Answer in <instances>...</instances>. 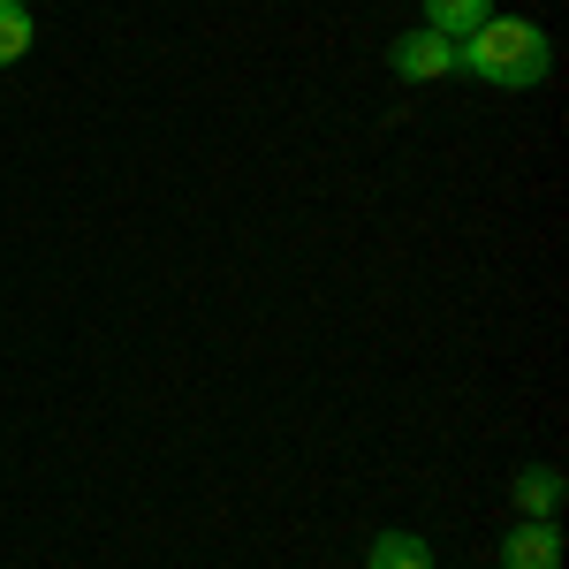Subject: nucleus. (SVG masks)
<instances>
[{
  "instance_id": "obj_1",
  "label": "nucleus",
  "mask_w": 569,
  "mask_h": 569,
  "mask_svg": "<svg viewBox=\"0 0 569 569\" xmlns=\"http://www.w3.org/2000/svg\"><path fill=\"white\" fill-rule=\"evenodd\" d=\"M547 61H555V46H547V31L539 23H509V16H486L471 39L456 46V69H471L479 84H493V91H525V84H539L547 77Z\"/></svg>"
},
{
  "instance_id": "obj_8",
  "label": "nucleus",
  "mask_w": 569,
  "mask_h": 569,
  "mask_svg": "<svg viewBox=\"0 0 569 569\" xmlns=\"http://www.w3.org/2000/svg\"><path fill=\"white\" fill-rule=\"evenodd\" d=\"M8 8H31V0H8Z\"/></svg>"
},
{
  "instance_id": "obj_5",
  "label": "nucleus",
  "mask_w": 569,
  "mask_h": 569,
  "mask_svg": "<svg viewBox=\"0 0 569 569\" xmlns=\"http://www.w3.org/2000/svg\"><path fill=\"white\" fill-rule=\"evenodd\" d=\"M365 569H433V547H426L418 531H380L372 555H365Z\"/></svg>"
},
{
  "instance_id": "obj_2",
  "label": "nucleus",
  "mask_w": 569,
  "mask_h": 569,
  "mask_svg": "<svg viewBox=\"0 0 569 569\" xmlns=\"http://www.w3.org/2000/svg\"><path fill=\"white\" fill-rule=\"evenodd\" d=\"M388 69L402 84H440V77H456V46L440 39V31H402L388 46Z\"/></svg>"
},
{
  "instance_id": "obj_4",
  "label": "nucleus",
  "mask_w": 569,
  "mask_h": 569,
  "mask_svg": "<svg viewBox=\"0 0 569 569\" xmlns=\"http://www.w3.org/2000/svg\"><path fill=\"white\" fill-rule=\"evenodd\" d=\"M493 16V0H426V31H440L448 46H463Z\"/></svg>"
},
{
  "instance_id": "obj_3",
  "label": "nucleus",
  "mask_w": 569,
  "mask_h": 569,
  "mask_svg": "<svg viewBox=\"0 0 569 569\" xmlns=\"http://www.w3.org/2000/svg\"><path fill=\"white\" fill-rule=\"evenodd\" d=\"M501 569H562V531L547 517H517V531L501 539Z\"/></svg>"
},
{
  "instance_id": "obj_6",
  "label": "nucleus",
  "mask_w": 569,
  "mask_h": 569,
  "mask_svg": "<svg viewBox=\"0 0 569 569\" xmlns=\"http://www.w3.org/2000/svg\"><path fill=\"white\" fill-rule=\"evenodd\" d=\"M509 493H517V517H547V525H555V509H562V479H555V471H539V463L517 471Z\"/></svg>"
},
{
  "instance_id": "obj_7",
  "label": "nucleus",
  "mask_w": 569,
  "mask_h": 569,
  "mask_svg": "<svg viewBox=\"0 0 569 569\" xmlns=\"http://www.w3.org/2000/svg\"><path fill=\"white\" fill-rule=\"evenodd\" d=\"M23 53H31V8H8L0 0V69L23 61Z\"/></svg>"
}]
</instances>
